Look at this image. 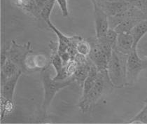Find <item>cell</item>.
<instances>
[{"instance_id":"obj_1","label":"cell","mask_w":147,"mask_h":124,"mask_svg":"<svg viewBox=\"0 0 147 124\" xmlns=\"http://www.w3.org/2000/svg\"><path fill=\"white\" fill-rule=\"evenodd\" d=\"M114 86L110 81L107 69L98 71L97 77L93 86L89 93L84 98H81L79 107L83 112H87L97 101L109 92L111 91Z\"/></svg>"},{"instance_id":"obj_2","label":"cell","mask_w":147,"mask_h":124,"mask_svg":"<svg viewBox=\"0 0 147 124\" xmlns=\"http://www.w3.org/2000/svg\"><path fill=\"white\" fill-rule=\"evenodd\" d=\"M127 55L116 49H113L112 54L108 62L109 77L114 88H121L127 86L126 80V63Z\"/></svg>"},{"instance_id":"obj_3","label":"cell","mask_w":147,"mask_h":124,"mask_svg":"<svg viewBox=\"0 0 147 124\" xmlns=\"http://www.w3.org/2000/svg\"><path fill=\"white\" fill-rule=\"evenodd\" d=\"M50 65H49L46 69L41 71V81L44 90V102L41 106V111L44 114H46L48 108L57 92L74 82L71 77L63 81L54 80L53 78L51 77Z\"/></svg>"},{"instance_id":"obj_4","label":"cell","mask_w":147,"mask_h":124,"mask_svg":"<svg viewBox=\"0 0 147 124\" xmlns=\"http://www.w3.org/2000/svg\"><path fill=\"white\" fill-rule=\"evenodd\" d=\"M147 69V59H142L137 53V49H133L127 55L126 63V80L127 85L137 82L140 73Z\"/></svg>"},{"instance_id":"obj_5","label":"cell","mask_w":147,"mask_h":124,"mask_svg":"<svg viewBox=\"0 0 147 124\" xmlns=\"http://www.w3.org/2000/svg\"><path fill=\"white\" fill-rule=\"evenodd\" d=\"M107 15L109 18H119L132 7L128 0H91Z\"/></svg>"},{"instance_id":"obj_6","label":"cell","mask_w":147,"mask_h":124,"mask_svg":"<svg viewBox=\"0 0 147 124\" xmlns=\"http://www.w3.org/2000/svg\"><path fill=\"white\" fill-rule=\"evenodd\" d=\"M46 24L56 34L57 36V39H58L57 51H58L59 55H62L65 53H69L71 57V60H74L75 55L77 53L76 44L83 38L79 35L73 36H65L57 28H55V25L51 23V20L46 22Z\"/></svg>"},{"instance_id":"obj_7","label":"cell","mask_w":147,"mask_h":124,"mask_svg":"<svg viewBox=\"0 0 147 124\" xmlns=\"http://www.w3.org/2000/svg\"><path fill=\"white\" fill-rule=\"evenodd\" d=\"M30 53H32L31 43L28 42L25 44H18L14 40H12L10 48L5 51L7 59L15 63L23 71H25L24 63L25 58Z\"/></svg>"},{"instance_id":"obj_8","label":"cell","mask_w":147,"mask_h":124,"mask_svg":"<svg viewBox=\"0 0 147 124\" xmlns=\"http://www.w3.org/2000/svg\"><path fill=\"white\" fill-rule=\"evenodd\" d=\"M88 41L90 44V51L88 55L89 59L96 67L98 71L107 69L109 58L102 49L96 36L88 39Z\"/></svg>"},{"instance_id":"obj_9","label":"cell","mask_w":147,"mask_h":124,"mask_svg":"<svg viewBox=\"0 0 147 124\" xmlns=\"http://www.w3.org/2000/svg\"><path fill=\"white\" fill-rule=\"evenodd\" d=\"M50 64V58H48L45 54H33V53H30L25 58L24 68L25 71H42Z\"/></svg>"},{"instance_id":"obj_10","label":"cell","mask_w":147,"mask_h":124,"mask_svg":"<svg viewBox=\"0 0 147 124\" xmlns=\"http://www.w3.org/2000/svg\"><path fill=\"white\" fill-rule=\"evenodd\" d=\"M94 7L95 31L97 39H102L105 37L107 32L109 29V21L107 15L99 7L94 1H92Z\"/></svg>"},{"instance_id":"obj_11","label":"cell","mask_w":147,"mask_h":124,"mask_svg":"<svg viewBox=\"0 0 147 124\" xmlns=\"http://www.w3.org/2000/svg\"><path fill=\"white\" fill-rule=\"evenodd\" d=\"M49 45L51 49V56L50 58L51 64L52 65L53 67L54 68L56 72V75L53 77V79L55 81H63L67 79L69 77H68L65 72V65L57 51V45L53 41H51Z\"/></svg>"},{"instance_id":"obj_12","label":"cell","mask_w":147,"mask_h":124,"mask_svg":"<svg viewBox=\"0 0 147 124\" xmlns=\"http://www.w3.org/2000/svg\"><path fill=\"white\" fill-rule=\"evenodd\" d=\"M23 71L22 69H20L15 75L7 79L3 84H1V86H2L1 97L8 100L13 102V95L16 86L18 81L21 76Z\"/></svg>"},{"instance_id":"obj_13","label":"cell","mask_w":147,"mask_h":124,"mask_svg":"<svg viewBox=\"0 0 147 124\" xmlns=\"http://www.w3.org/2000/svg\"><path fill=\"white\" fill-rule=\"evenodd\" d=\"M134 49V39L131 33L118 34L117 41L115 49L121 53L129 55Z\"/></svg>"},{"instance_id":"obj_14","label":"cell","mask_w":147,"mask_h":124,"mask_svg":"<svg viewBox=\"0 0 147 124\" xmlns=\"http://www.w3.org/2000/svg\"><path fill=\"white\" fill-rule=\"evenodd\" d=\"M91 65H92V62L90 60V62L88 60L84 63L78 64L76 70L73 75L71 76L74 82H76L81 88H83L84 82L88 74Z\"/></svg>"},{"instance_id":"obj_15","label":"cell","mask_w":147,"mask_h":124,"mask_svg":"<svg viewBox=\"0 0 147 124\" xmlns=\"http://www.w3.org/2000/svg\"><path fill=\"white\" fill-rule=\"evenodd\" d=\"M13 4L24 11L28 13L36 18H41V11L36 6L34 0H12Z\"/></svg>"},{"instance_id":"obj_16","label":"cell","mask_w":147,"mask_h":124,"mask_svg":"<svg viewBox=\"0 0 147 124\" xmlns=\"http://www.w3.org/2000/svg\"><path fill=\"white\" fill-rule=\"evenodd\" d=\"M1 84H3L7 79L15 75L21 69L15 63L9 59H6V61L1 65Z\"/></svg>"},{"instance_id":"obj_17","label":"cell","mask_w":147,"mask_h":124,"mask_svg":"<svg viewBox=\"0 0 147 124\" xmlns=\"http://www.w3.org/2000/svg\"><path fill=\"white\" fill-rule=\"evenodd\" d=\"M147 33V19L139 22L131 31L134 39V49H137L139 42Z\"/></svg>"},{"instance_id":"obj_18","label":"cell","mask_w":147,"mask_h":124,"mask_svg":"<svg viewBox=\"0 0 147 124\" xmlns=\"http://www.w3.org/2000/svg\"><path fill=\"white\" fill-rule=\"evenodd\" d=\"M97 74H98V70H97V67L92 63L88 74L85 82H84V86H83V93L81 98L85 97L91 90L97 79Z\"/></svg>"},{"instance_id":"obj_19","label":"cell","mask_w":147,"mask_h":124,"mask_svg":"<svg viewBox=\"0 0 147 124\" xmlns=\"http://www.w3.org/2000/svg\"><path fill=\"white\" fill-rule=\"evenodd\" d=\"M140 21H141V20H137V19H123L118 25H116L113 29L118 34H120V33H125V34L131 33V31L133 29L134 27Z\"/></svg>"},{"instance_id":"obj_20","label":"cell","mask_w":147,"mask_h":124,"mask_svg":"<svg viewBox=\"0 0 147 124\" xmlns=\"http://www.w3.org/2000/svg\"><path fill=\"white\" fill-rule=\"evenodd\" d=\"M127 123H147V103H145L143 109Z\"/></svg>"},{"instance_id":"obj_21","label":"cell","mask_w":147,"mask_h":124,"mask_svg":"<svg viewBox=\"0 0 147 124\" xmlns=\"http://www.w3.org/2000/svg\"><path fill=\"white\" fill-rule=\"evenodd\" d=\"M56 0H49L44 7L43 8L41 12V18L44 20V21L47 22L50 20V16L51 12H52L53 9L54 5H55V2Z\"/></svg>"},{"instance_id":"obj_22","label":"cell","mask_w":147,"mask_h":124,"mask_svg":"<svg viewBox=\"0 0 147 124\" xmlns=\"http://www.w3.org/2000/svg\"><path fill=\"white\" fill-rule=\"evenodd\" d=\"M76 51L84 56H88L90 51V44L88 40L82 39L76 44Z\"/></svg>"},{"instance_id":"obj_23","label":"cell","mask_w":147,"mask_h":124,"mask_svg":"<svg viewBox=\"0 0 147 124\" xmlns=\"http://www.w3.org/2000/svg\"><path fill=\"white\" fill-rule=\"evenodd\" d=\"M1 120L4 119L6 115L12 112L13 109V102L8 100L5 99L3 97H1Z\"/></svg>"},{"instance_id":"obj_24","label":"cell","mask_w":147,"mask_h":124,"mask_svg":"<svg viewBox=\"0 0 147 124\" xmlns=\"http://www.w3.org/2000/svg\"><path fill=\"white\" fill-rule=\"evenodd\" d=\"M117 37H118V33L115 31L114 29L109 28V29L108 30V31L107 32L105 37L102 39H104V40H105L107 42L109 43V44L112 46L113 49H115V47H116V41H117Z\"/></svg>"},{"instance_id":"obj_25","label":"cell","mask_w":147,"mask_h":124,"mask_svg":"<svg viewBox=\"0 0 147 124\" xmlns=\"http://www.w3.org/2000/svg\"><path fill=\"white\" fill-rule=\"evenodd\" d=\"M131 5L147 17V0H128Z\"/></svg>"},{"instance_id":"obj_26","label":"cell","mask_w":147,"mask_h":124,"mask_svg":"<svg viewBox=\"0 0 147 124\" xmlns=\"http://www.w3.org/2000/svg\"><path fill=\"white\" fill-rule=\"evenodd\" d=\"M56 1L58 4L60 10H61L63 17H68L69 9L67 1V0H56Z\"/></svg>"},{"instance_id":"obj_27","label":"cell","mask_w":147,"mask_h":124,"mask_svg":"<svg viewBox=\"0 0 147 124\" xmlns=\"http://www.w3.org/2000/svg\"><path fill=\"white\" fill-rule=\"evenodd\" d=\"M34 1L35 2H36L37 7L39 8V10L41 11V10H42V9L44 7V6L46 5V4L47 3V1H49V0H34Z\"/></svg>"},{"instance_id":"obj_28","label":"cell","mask_w":147,"mask_h":124,"mask_svg":"<svg viewBox=\"0 0 147 124\" xmlns=\"http://www.w3.org/2000/svg\"><path fill=\"white\" fill-rule=\"evenodd\" d=\"M144 103H147V98H146V99H145V100H144Z\"/></svg>"},{"instance_id":"obj_29","label":"cell","mask_w":147,"mask_h":124,"mask_svg":"<svg viewBox=\"0 0 147 124\" xmlns=\"http://www.w3.org/2000/svg\"><path fill=\"white\" fill-rule=\"evenodd\" d=\"M146 59H147V55H146Z\"/></svg>"}]
</instances>
